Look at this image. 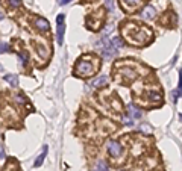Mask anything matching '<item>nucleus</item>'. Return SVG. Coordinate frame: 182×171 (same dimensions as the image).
I'll list each match as a JSON object with an SVG mask.
<instances>
[{
	"instance_id": "nucleus-1",
	"label": "nucleus",
	"mask_w": 182,
	"mask_h": 171,
	"mask_svg": "<svg viewBox=\"0 0 182 171\" xmlns=\"http://www.w3.org/2000/svg\"><path fill=\"white\" fill-rule=\"evenodd\" d=\"M122 33L125 39L135 47H144L153 39V32L146 24H140L135 21H126L122 26Z\"/></svg>"
},
{
	"instance_id": "nucleus-2",
	"label": "nucleus",
	"mask_w": 182,
	"mask_h": 171,
	"mask_svg": "<svg viewBox=\"0 0 182 171\" xmlns=\"http://www.w3.org/2000/svg\"><path fill=\"white\" fill-rule=\"evenodd\" d=\"M99 68H100L99 58H96L94 55H84L82 58H79L76 61V65H75L73 73H75L76 77L87 79V77L94 76L96 73L99 71Z\"/></svg>"
},
{
	"instance_id": "nucleus-3",
	"label": "nucleus",
	"mask_w": 182,
	"mask_h": 171,
	"mask_svg": "<svg viewBox=\"0 0 182 171\" xmlns=\"http://www.w3.org/2000/svg\"><path fill=\"white\" fill-rule=\"evenodd\" d=\"M114 73H119V76L122 77L119 82H122V83H131L136 77V71L134 68H131V67H126V65L114 70Z\"/></svg>"
},
{
	"instance_id": "nucleus-4",
	"label": "nucleus",
	"mask_w": 182,
	"mask_h": 171,
	"mask_svg": "<svg viewBox=\"0 0 182 171\" xmlns=\"http://www.w3.org/2000/svg\"><path fill=\"white\" fill-rule=\"evenodd\" d=\"M103 12H105V11L100 9V11L97 12V17H96L94 14H91V15L87 17V26H88V29H91V30H99V29L102 28V23H103V20H105V14H103Z\"/></svg>"
},
{
	"instance_id": "nucleus-5",
	"label": "nucleus",
	"mask_w": 182,
	"mask_h": 171,
	"mask_svg": "<svg viewBox=\"0 0 182 171\" xmlns=\"http://www.w3.org/2000/svg\"><path fill=\"white\" fill-rule=\"evenodd\" d=\"M120 6L125 12L128 14H134L138 9H143V2L144 0H119Z\"/></svg>"
},
{
	"instance_id": "nucleus-6",
	"label": "nucleus",
	"mask_w": 182,
	"mask_h": 171,
	"mask_svg": "<svg viewBox=\"0 0 182 171\" xmlns=\"http://www.w3.org/2000/svg\"><path fill=\"white\" fill-rule=\"evenodd\" d=\"M106 150H108V155H109L112 159H119V158H122V156H123V152H125L123 145H122L119 141H116V139H112V141L108 142Z\"/></svg>"
},
{
	"instance_id": "nucleus-7",
	"label": "nucleus",
	"mask_w": 182,
	"mask_h": 171,
	"mask_svg": "<svg viewBox=\"0 0 182 171\" xmlns=\"http://www.w3.org/2000/svg\"><path fill=\"white\" fill-rule=\"evenodd\" d=\"M64 14H59L56 17V41L58 44H62L64 42V32H65V24H64Z\"/></svg>"
},
{
	"instance_id": "nucleus-8",
	"label": "nucleus",
	"mask_w": 182,
	"mask_h": 171,
	"mask_svg": "<svg viewBox=\"0 0 182 171\" xmlns=\"http://www.w3.org/2000/svg\"><path fill=\"white\" fill-rule=\"evenodd\" d=\"M32 24H34V28L37 29V30H40V32H49L50 30V24H49V21L46 20V18H43V17H34L32 18Z\"/></svg>"
},
{
	"instance_id": "nucleus-9",
	"label": "nucleus",
	"mask_w": 182,
	"mask_h": 171,
	"mask_svg": "<svg viewBox=\"0 0 182 171\" xmlns=\"http://www.w3.org/2000/svg\"><path fill=\"white\" fill-rule=\"evenodd\" d=\"M161 23L164 24V26H167V28H175L176 26V15L173 12H167V14L163 15Z\"/></svg>"
},
{
	"instance_id": "nucleus-10",
	"label": "nucleus",
	"mask_w": 182,
	"mask_h": 171,
	"mask_svg": "<svg viewBox=\"0 0 182 171\" xmlns=\"http://www.w3.org/2000/svg\"><path fill=\"white\" fill-rule=\"evenodd\" d=\"M155 14H156V11H155V8L150 6V5H146V6L141 9V18H144V20H152V18L155 17Z\"/></svg>"
},
{
	"instance_id": "nucleus-11",
	"label": "nucleus",
	"mask_w": 182,
	"mask_h": 171,
	"mask_svg": "<svg viewBox=\"0 0 182 171\" xmlns=\"http://www.w3.org/2000/svg\"><path fill=\"white\" fill-rule=\"evenodd\" d=\"M29 61H31V56H29V53H28L26 50H21V52L18 53V62L21 64L23 68H26V67L29 65Z\"/></svg>"
},
{
	"instance_id": "nucleus-12",
	"label": "nucleus",
	"mask_w": 182,
	"mask_h": 171,
	"mask_svg": "<svg viewBox=\"0 0 182 171\" xmlns=\"http://www.w3.org/2000/svg\"><path fill=\"white\" fill-rule=\"evenodd\" d=\"M3 171H21V168H20V165L15 162L14 158H9V162H8V165L3 168Z\"/></svg>"
},
{
	"instance_id": "nucleus-13",
	"label": "nucleus",
	"mask_w": 182,
	"mask_h": 171,
	"mask_svg": "<svg viewBox=\"0 0 182 171\" xmlns=\"http://www.w3.org/2000/svg\"><path fill=\"white\" fill-rule=\"evenodd\" d=\"M108 83V76H100L97 79H94L93 82H91V86H94V88H102Z\"/></svg>"
},
{
	"instance_id": "nucleus-14",
	"label": "nucleus",
	"mask_w": 182,
	"mask_h": 171,
	"mask_svg": "<svg viewBox=\"0 0 182 171\" xmlns=\"http://www.w3.org/2000/svg\"><path fill=\"white\" fill-rule=\"evenodd\" d=\"M172 95H173V100L176 102L179 97L182 95V71H179V83H178V91H173L172 92Z\"/></svg>"
},
{
	"instance_id": "nucleus-15",
	"label": "nucleus",
	"mask_w": 182,
	"mask_h": 171,
	"mask_svg": "<svg viewBox=\"0 0 182 171\" xmlns=\"http://www.w3.org/2000/svg\"><path fill=\"white\" fill-rule=\"evenodd\" d=\"M47 152H49V147H47V145H44V149H43V153L37 158V161H35V167L38 168V167H41L43 165V162H44V159H46V156H47Z\"/></svg>"
},
{
	"instance_id": "nucleus-16",
	"label": "nucleus",
	"mask_w": 182,
	"mask_h": 171,
	"mask_svg": "<svg viewBox=\"0 0 182 171\" xmlns=\"http://www.w3.org/2000/svg\"><path fill=\"white\" fill-rule=\"evenodd\" d=\"M3 79H5L11 86H18V76H17V74H5Z\"/></svg>"
},
{
	"instance_id": "nucleus-17",
	"label": "nucleus",
	"mask_w": 182,
	"mask_h": 171,
	"mask_svg": "<svg viewBox=\"0 0 182 171\" xmlns=\"http://www.w3.org/2000/svg\"><path fill=\"white\" fill-rule=\"evenodd\" d=\"M147 99L152 100V102H161L163 95L159 94V92H155V91H149V92H147Z\"/></svg>"
},
{
	"instance_id": "nucleus-18",
	"label": "nucleus",
	"mask_w": 182,
	"mask_h": 171,
	"mask_svg": "<svg viewBox=\"0 0 182 171\" xmlns=\"http://www.w3.org/2000/svg\"><path fill=\"white\" fill-rule=\"evenodd\" d=\"M128 111H129V114H131L134 118H136V120H140V118H141V115H143V114H141V111H138L136 108H134L132 105H129V106H128Z\"/></svg>"
},
{
	"instance_id": "nucleus-19",
	"label": "nucleus",
	"mask_w": 182,
	"mask_h": 171,
	"mask_svg": "<svg viewBox=\"0 0 182 171\" xmlns=\"http://www.w3.org/2000/svg\"><path fill=\"white\" fill-rule=\"evenodd\" d=\"M5 5H8L9 8H20L21 0H5Z\"/></svg>"
},
{
	"instance_id": "nucleus-20",
	"label": "nucleus",
	"mask_w": 182,
	"mask_h": 171,
	"mask_svg": "<svg viewBox=\"0 0 182 171\" xmlns=\"http://www.w3.org/2000/svg\"><path fill=\"white\" fill-rule=\"evenodd\" d=\"M111 45L114 47V48H116V50H117V48H120V47H123V41L120 39V38H112L111 39Z\"/></svg>"
},
{
	"instance_id": "nucleus-21",
	"label": "nucleus",
	"mask_w": 182,
	"mask_h": 171,
	"mask_svg": "<svg viewBox=\"0 0 182 171\" xmlns=\"http://www.w3.org/2000/svg\"><path fill=\"white\" fill-rule=\"evenodd\" d=\"M15 102H17L18 105H26V103H28L26 97H25V95H21V94H17V95H15Z\"/></svg>"
},
{
	"instance_id": "nucleus-22",
	"label": "nucleus",
	"mask_w": 182,
	"mask_h": 171,
	"mask_svg": "<svg viewBox=\"0 0 182 171\" xmlns=\"http://www.w3.org/2000/svg\"><path fill=\"white\" fill-rule=\"evenodd\" d=\"M11 50V45L6 44V42H0V53H5V52H9Z\"/></svg>"
},
{
	"instance_id": "nucleus-23",
	"label": "nucleus",
	"mask_w": 182,
	"mask_h": 171,
	"mask_svg": "<svg viewBox=\"0 0 182 171\" xmlns=\"http://www.w3.org/2000/svg\"><path fill=\"white\" fill-rule=\"evenodd\" d=\"M97 171H108V165H106L103 161H100V162L97 164Z\"/></svg>"
},
{
	"instance_id": "nucleus-24",
	"label": "nucleus",
	"mask_w": 182,
	"mask_h": 171,
	"mask_svg": "<svg viewBox=\"0 0 182 171\" xmlns=\"http://www.w3.org/2000/svg\"><path fill=\"white\" fill-rule=\"evenodd\" d=\"M123 124H125V126H132V124H134V120H132L131 117H125V118H123Z\"/></svg>"
},
{
	"instance_id": "nucleus-25",
	"label": "nucleus",
	"mask_w": 182,
	"mask_h": 171,
	"mask_svg": "<svg viewBox=\"0 0 182 171\" xmlns=\"http://www.w3.org/2000/svg\"><path fill=\"white\" fill-rule=\"evenodd\" d=\"M72 0H58V5H61V6H64V5H68Z\"/></svg>"
},
{
	"instance_id": "nucleus-26",
	"label": "nucleus",
	"mask_w": 182,
	"mask_h": 171,
	"mask_svg": "<svg viewBox=\"0 0 182 171\" xmlns=\"http://www.w3.org/2000/svg\"><path fill=\"white\" fill-rule=\"evenodd\" d=\"M105 5H106V8H108L109 11H112V0H106Z\"/></svg>"
},
{
	"instance_id": "nucleus-27",
	"label": "nucleus",
	"mask_w": 182,
	"mask_h": 171,
	"mask_svg": "<svg viewBox=\"0 0 182 171\" xmlns=\"http://www.w3.org/2000/svg\"><path fill=\"white\" fill-rule=\"evenodd\" d=\"M5 158V153H3V149L0 147V159H3Z\"/></svg>"
},
{
	"instance_id": "nucleus-28",
	"label": "nucleus",
	"mask_w": 182,
	"mask_h": 171,
	"mask_svg": "<svg viewBox=\"0 0 182 171\" xmlns=\"http://www.w3.org/2000/svg\"><path fill=\"white\" fill-rule=\"evenodd\" d=\"M5 18V15H3V12H0V20H3Z\"/></svg>"
},
{
	"instance_id": "nucleus-29",
	"label": "nucleus",
	"mask_w": 182,
	"mask_h": 171,
	"mask_svg": "<svg viewBox=\"0 0 182 171\" xmlns=\"http://www.w3.org/2000/svg\"><path fill=\"white\" fill-rule=\"evenodd\" d=\"M120 171H128V170H120Z\"/></svg>"
},
{
	"instance_id": "nucleus-30",
	"label": "nucleus",
	"mask_w": 182,
	"mask_h": 171,
	"mask_svg": "<svg viewBox=\"0 0 182 171\" xmlns=\"http://www.w3.org/2000/svg\"><path fill=\"white\" fill-rule=\"evenodd\" d=\"M0 71H2V65H0Z\"/></svg>"
},
{
	"instance_id": "nucleus-31",
	"label": "nucleus",
	"mask_w": 182,
	"mask_h": 171,
	"mask_svg": "<svg viewBox=\"0 0 182 171\" xmlns=\"http://www.w3.org/2000/svg\"><path fill=\"white\" fill-rule=\"evenodd\" d=\"M181 120H182V115H181Z\"/></svg>"
}]
</instances>
